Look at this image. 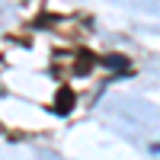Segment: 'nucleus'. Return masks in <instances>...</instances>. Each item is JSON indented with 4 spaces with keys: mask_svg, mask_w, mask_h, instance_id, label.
<instances>
[{
    "mask_svg": "<svg viewBox=\"0 0 160 160\" xmlns=\"http://www.w3.org/2000/svg\"><path fill=\"white\" fill-rule=\"evenodd\" d=\"M102 64H106V68H112V71H128V58H122V55H109V58H102Z\"/></svg>",
    "mask_w": 160,
    "mask_h": 160,
    "instance_id": "obj_3",
    "label": "nucleus"
},
{
    "mask_svg": "<svg viewBox=\"0 0 160 160\" xmlns=\"http://www.w3.org/2000/svg\"><path fill=\"white\" fill-rule=\"evenodd\" d=\"M93 64H96V58H93L90 51H83V55L77 58V64H74V71H77V74H87V71L93 68Z\"/></svg>",
    "mask_w": 160,
    "mask_h": 160,
    "instance_id": "obj_2",
    "label": "nucleus"
},
{
    "mask_svg": "<svg viewBox=\"0 0 160 160\" xmlns=\"http://www.w3.org/2000/svg\"><path fill=\"white\" fill-rule=\"evenodd\" d=\"M74 90L71 87H61L58 90V96H55V106H51V112H58V115H68L71 109H74Z\"/></svg>",
    "mask_w": 160,
    "mask_h": 160,
    "instance_id": "obj_1",
    "label": "nucleus"
}]
</instances>
